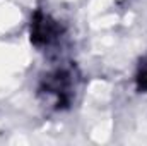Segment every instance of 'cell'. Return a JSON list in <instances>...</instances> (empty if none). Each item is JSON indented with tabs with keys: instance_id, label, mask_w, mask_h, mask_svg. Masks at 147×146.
<instances>
[{
	"instance_id": "3",
	"label": "cell",
	"mask_w": 147,
	"mask_h": 146,
	"mask_svg": "<svg viewBox=\"0 0 147 146\" xmlns=\"http://www.w3.org/2000/svg\"><path fill=\"white\" fill-rule=\"evenodd\" d=\"M135 86L139 91H147V57L142 59V62L137 67L135 72Z\"/></svg>"
},
{
	"instance_id": "2",
	"label": "cell",
	"mask_w": 147,
	"mask_h": 146,
	"mask_svg": "<svg viewBox=\"0 0 147 146\" xmlns=\"http://www.w3.org/2000/svg\"><path fill=\"white\" fill-rule=\"evenodd\" d=\"M63 36V28L60 21H57L53 16L48 12L36 10L31 17V26H29V38L31 43L36 48H51Z\"/></svg>"
},
{
	"instance_id": "1",
	"label": "cell",
	"mask_w": 147,
	"mask_h": 146,
	"mask_svg": "<svg viewBox=\"0 0 147 146\" xmlns=\"http://www.w3.org/2000/svg\"><path fill=\"white\" fill-rule=\"evenodd\" d=\"M77 89V76L72 67H57L46 72L38 86L43 103L53 110H65L72 105Z\"/></svg>"
}]
</instances>
